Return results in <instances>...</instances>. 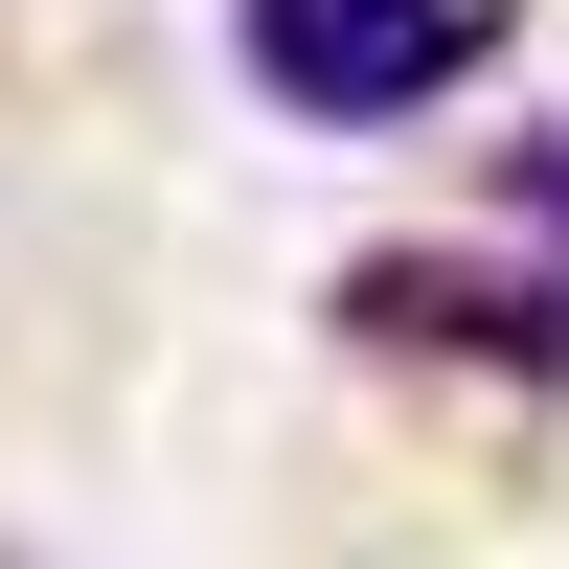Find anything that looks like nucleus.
Segmentation results:
<instances>
[{"instance_id":"7ed1b4c3","label":"nucleus","mask_w":569,"mask_h":569,"mask_svg":"<svg viewBox=\"0 0 569 569\" xmlns=\"http://www.w3.org/2000/svg\"><path fill=\"white\" fill-rule=\"evenodd\" d=\"M525 206H547V251H569V137H525Z\"/></svg>"},{"instance_id":"f257e3e1","label":"nucleus","mask_w":569,"mask_h":569,"mask_svg":"<svg viewBox=\"0 0 569 569\" xmlns=\"http://www.w3.org/2000/svg\"><path fill=\"white\" fill-rule=\"evenodd\" d=\"M501 23H525V0H228L251 91H273V114H319V137H410L433 91H479Z\"/></svg>"},{"instance_id":"f03ea898","label":"nucleus","mask_w":569,"mask_h":569,"mask_svg":"<svg viewBox=\"0 0 569 569\" xmlns=\"http://www.w3.org/2000/svg\"><path fill=\"white\" fill-rule=\"evenodd\" d=\"M365 342H456V365H525V388H569V297H525V273H456V251H388L342 273Z\"/></svg>"}]
</instances>
